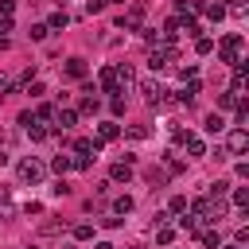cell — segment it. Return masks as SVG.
Wrapping results in <instances>:
<instances>
[{
  "instance_id": "35",
  "label": "cell",
  "mask_w": 249,
  "mask_h": 249,
  "mask_svg": "<svg viewBox=\"0 0 249 249\" xmlns=\"http://www.w3.org/2000/svg\"><path fill=\"white\" fill-rule=\"evenodd\" d=\"M230 12H233L237 19H245V0H233V4H230Z\"/></svg>"
},
{
  "instance_id": "3",
  "label": "cell",
  "mask_w": 249,
  "mask_h": 249,
  "mask_svg": "<svg viewBox=\"0 0 249 249\" xmlns=\"http://www.w3.org/2000/svg\"><path fill=\"white\" fill-rule=\"evenodd\" d=\"M140 23H144V8H140V4H136V8H128V12L117 19V27H124V31H136Z\"/></svg>"
},
{
  "instance_id": "22",
  "label": "cell",
  "mask_w": 249,
  "mask_h": 249,
  "mask_svg": "<svg viewBox=\"0 0 249 249\" xmlns=\"http://www.w3.org/2000/svg\"><path fill=\"white\" fill-rule=\"evenodd\" d=\"M237 105V93H218V113L222 109H233Z\"/></svg>"
},
{
  "instance_id": "1",
  "label": "cell",
  "mask_w": 249,
  "mask_h": 249,
  "mask_svg": "<svg viewBox=\"0 0 249 249\" xmlns=\"http://www.w3.org/2000/svg\"><path fill=\"white\" fill-rule=\"evenodd\" d=\"M241 51H245V39H241L237 31L218 43V58H222V62H241Z\"/></svg>"
},
{
  "instance_id": "38",
  "label": "cell",
  "mask_w": 249,
  "mask_h": 249,
  "mask_svg": "<svg viewBox=\"0 0 249 249\" xmlns=\"http://www.w3.org/2000/svg\"><path fill=\"white\" fill-rule=\"evenodd\" d=\"M93 249H113V245H109V241H97V245H93Z\"/></svg>"
},
{
  "instance_id": "12",
  "label": "cell",
  "mask_w": 249,
  "mask_h": 249,
  "mask_svg": "<svg viewBox=\"0 0 249 249\" xmlns=\"http://www.w3.org/2000/svg\"><path fill=\"white\" fill-rule=\"evenodd\" d=\"M128 82H136V70H132V66H128V62H121V66H117V86H121V89H124V86H128Z\"/></svg>"
},
{
  "instance_id": "21",
  "label": "cell",
  "mask_w": 249,
  "mask_h": 249,
  "mask_svg": "<svg viewBox=\"0 0 249 249\" xmlns=\"http://www.w3.org/2000/svg\"><path fill=\"white\" fill-rule=\"evenodd\" d=\"M47 35H51V27H47V23H31V39H35V43H43Z\"/></svg>"
},
{
  "instance_id": "36",
  "label": "cell",
  "mask_w": 249,
  "mask_h": 249,
  "mask_svg": "<svg viewBox=\"0 0 249 249\" xmlns=\"http://www.w3.org/2000/svg\"><path fill=\"white\" fill-rule=\"evenodd\" d=\"M179 74H183V78H195V74H198V66H195V62H187V66H179Z\"/></svg>"
},
{
  "instance_id": "25",
  "label": "cell",
  "mask_w": 249,
  "mask_h": 249,
  "mask_svg": "<svg viewBox=\"0 0 249 249\" xmlns=\"http://www.w3.org/2000/svg\"><path fill=\"white\" fill-rule=\"evenodd\" d=\"M183 210H187V198H183V195H175V198L167 202V214H183Z\"/></svg>"
},
{
  "instance_id": "18",
  "label": "cell",
  "mask_w": 249,
  "mask_h": 249,
  "mask_svg": "<svg viewBox=\"0 0 249 249\" xmlns=\"http://www.w3.org/2000/svg\"><path fill=\"white\" fill-rule=\"evenodd\" d=\"M66 23H70V16H66V12H54V16L47 19V27H51V31H58V27H66Z\"/></svg>"
},
{
  "instance_id": "23",
  "label": "cell",
  "mask_w": 249,
  "mask_h": 249,
  "mask_svg": "<svg viewBox=\"0 0 249 249\" xmlns=\"http://www.w3.org/2000/svg\"><path fill=\"white\" fill-rule=\"evenodd\" d=\"M51 167H54V171L62 175L66 167H74V160H70V156H54V160H51Z\"/></svg>"
},
{
  "instance_id": "39",
  "label": "cell",
  "mask_w": 249,
  "mask_h": 249,
  "mask_svg": "<svg viewBox=\"0 0 249 249\" xmlns=\"http://www.w3.org/2000/svg\"><path fill=\"white\" fill-rule=\"evenodd\" d=\"M226 249H241V241H233V245H226Z\"/></svg>"
},
{
  "instance_id": "33",
  "label": "cell",
  "mask_w": 249,
  "mask_h": 249,
  "mask_svg": "<svg viewBox=\"0 0 249 249\" xmlns=\"http://www.w3.org/2000/svg\"><path fill=\"white\" fill-rule=\"evenodd\" d=\"M89 163H93L89 156H74V167H78V171H89Z\"/></svg>"
},
{
  "instance_id": "37",
  "label": "cell",
  "mask_w": 249,
  "mask_h": 249,
  "mask_svg": "<svg viewBox=\"0 0 249 249\" xmlns=\"http://www.w3.org/2000/svg\"><path fill=\"white\" fill-rule=\"evenodd\" d=\"M0 12H4V16H12V12H16V0H0Z\"/></svg>"
},
{
  "instance_id": "8",
  "label": "cell",
  "mask_w": 249,
  "mask_h": 249,
  "mask_svg": "<svg viewBox=\"0 0 249 249\" xmlns=\"http://www.w3.org/2000/svg\"><path fill=\"white\" fill-rule=\"evenodd\" d=\"M12 144H16V132L12 128H0V163L12 160Z\"/></svg>"
},
{
  "instance_id": "27",
  "label": "cell",
  "mask_w": 249,
  "mask_h": 249,
  "mask_svg": "<svg viewBox=\"0 0 249 249\" xmlns=\"http://www.w3.org/2000/svg\"><path fill=\"white\" fill-rule=\"evenodd\" d=\"M124 136H128V140H144L148 128H144V124H132V128H124Z\"/></svg>"
},
{
  "instance_id": "31",
  "label": "cell",
  "mask_w": 249,
  "mask_h": 249,
  "mask_svg": "<svg viewBox=\"0 0 249 249\" xmlns=\"http://www.w3.org/2000/svg\"><path fill=\"white\" fill-rule=\"evenodd\" d=\"M27 93H31V97H43L47 86H43V82H27Z\"/></svg>"
},
{
  "instance_id": "32",
  "label": "cell",
  "mask_w": 249,
  "mask_h": 249,
  "mask_svg": "<svg viewBox=\"0 0 249 249\" xmlns=\"http://www.w3.org/2000/svg\"><path fill=\"white\" fill-rule=\"evenodd\" d=\"M51 117H54L51 105H39V109H35V121H51Z\"/></svg>"
},
{
  "instance_id": "41",
  "label": "cell",
  "mask_w": 249,
  "mask_h": 249,
  "mask_svg": "<svg viewBox=\"0 0 249 249\" xmlns=\"http://www.w3.org/2000/svg\"><path fill=\"white\" fill-rule=\"evenodd\" d=\"M113 4H124V0H113Z\"/></svg>"
},
{
  "instance_id": "5",
  "label": "cell",
  "mask_w": 249,
  "mask_h": 249,
  "mask_svg": "<svg viewBox=\"0 0 249 249\" xmlns=\"http://www.w3.org/2000/svg\"><path fill=\"white\" fill-rule=\"evenodd\" d=\"M117 136H121V124H117V121H101L93 140H97V144H109V140H117Z\"/></svg>"
},
{
  "instance_id": "42",
  "label": "cell",
  "mask_w": 249,
  "mask_h": 249,
  "mask_svg": "<svg viewBox=\"0 0 249 249\" xmlns=\"http://www.w3.org/2000/svg\"><path fill=\"white\" fill-rule=\"evenodd\" d=\"M128 249H140V245H128Z\"/></svg>"
},
{
  "instance_id": "16",
  "label": "cell",
  "mask_w": 249,
  "mask_h": 249,
  "mask_svg": "<svg viewBox=\"0 0 249 249\" xmlns=\"http://www.w3.org/2000/svg\"><path fill=\"white\" fill-rule=\"evenodd\" d=\"M23 132H27L31 140H43V136H47V128H43L39 121H27V124H23Z\"/></svg>"
},
{
  "instance_id": "29",
  "label": "cell",
  "mask_w": 249,
  "mask_h": 249,
  "mask_svg": "<svg viewBox=\"0 0 249 249\" xmlns=\"http://www.w3.org/2000/svg\"><path fill=\"white\" fill-rule=\"evenodd\" d=\"M226 191H230V183H226V179H218V183H210V195H214V198H222Z\"/></svg>"
},
{
  "instance_id": "28",
  "label": "cell",
  "mask_w": 249,
  "mask_h": 249,
  "mask_svg": "<svg viewBox=\"0 0 249 249\" xmlns=\"http://www.w3.org/2000/svg\"><path fill=\"white\" fill-rule=\"evenodd\" d=\"M245 202H249V191H245V187H237V191H233V206H237V210H245Z\"/></svg>"
},
{
  "instance_id": "10",
  "label": "cell",
  "mask_w": 249,
  "mask_h": 249,
  "mask_svg": "<svg viewBox=\"0 0 249 249\" xmlns=\"http://www.w3.org/2000/svg\"><path fill=\"white\" fill-rule=\"evenodd\" d=\"M183 144H187V152H191L195 160H198V156H206V140H202V136H191V132H187V136H183Z\"/></svg>"
},
{
  "instance_id": "20",
  "label": "cell",
  "mask_w": 249,
  "mask_h": 249,
  "mask_svg": "<svg viewBox=\"0 0 249 249\" xmlns=\"http://www.w3.org/2000/svg\"><path fill=\"white\" fill-rule=\"evenodd\" d=\"M156 241H160V245H171V241H175V230H171V226H160V230H156Z\"/></svg>"
},
{
  "instance_id": "34",
  "label": "cell",
  "mask_w": 249,
  "mask_h": 249,
  "mask_svg": "<svg viewBox=\"0 0 249 249\" xmlns=\"http://www.w3.org/2000/svg\"><path fill=\"white\" fill-rule=\"evenodd\" d=\"M51 191H54V195H62V198H66V195H70V183H66V179H58V183H54V187H51Z\"/></svg>"
},
{
  "instance_id": "4",
  "label": "cell",
  "mask_w": 249,
  "mask_h": 249,
  "mask_svg": "<svg viewBox=\"0 0 249 249\" xmlns=\"http://www.w3.org/2000/svg\"><path fill=\"white\" fill-rule=\"evenodd\" d=\"M97 78H101V89H105V93H113V97L121 93V86H117V66H101Z\"/></svg>"
},
{
  "instance_id": "24",
  "label": "cell",
  "mask_w": 249,
  "mask_h": 249,
  "mask_svg": "<svg viewBox=\"0 0 249 249\" xmlns=\"http://www.w3.org/2000/svg\"><path fill=\"white\" fill-rule=\"evenodd\" d=\"M132 206H136V202H132V198H128V195H121V198H117V202H113V210H117V214H128V210H132Z\"/></svg>"
},
{
  "instance_id": "40",
  "label": "cell",
  "mask_w": 249,
  "mask_h": 249,
  "mask_svg": "<svg viewBox=\"0 0 249 249\" xmlns=\"http://www.w3.org/2000/svg\"><path fill=\"white\" fill-rule=\"evenodd\" d=\"M0 89H8V78H0Z\"/></svg>"
},
{
  "instance_id": "2",
  "label": "cell",
  "mask_w": 249,
  "mask_h": 249,
  "mask_svg": "<svg viewBox=\"0 0 249 249\" xmlns=\"http://www.w3.org/2000/svg\"><path fill=\"white\" fill-rule=\"evenodd\" d=\"M16 175H19V183H31V187H35V183L43 179V163H39V160H19V163H16Z\"/></svg>"
},
{
  "instance_id": "6",
  "label": "cell",
  "mask_w": 249,
  "mask_h": 249,
  "mask_svg": "<svg viewBox=\"0 0 249 249\" xmlns=\"http://www.w3.org/2000/svg\"><path fill=\"white\" fill-rule=\"evenodd\" d=\"M226 144H230V152H233V156H241V152L249 148V132H245V128L237 124V128L230 132V140H226Z\"/></svg>"
},
{
  "instance_id": "17",
  "label": "cell",
  "mask_w": 249,
  "mask_h": 249,
  "mask_svg": "<svg viewBox=\"0 0 249 249\" xmlns=\"http://www.w3.org/2000/svg\"><path fill=\"white\" fill-rule=\"evenodd\" d=\"M198 237H202L206 249H218V245H222V233H218V230H206V233H198Z\"/></svg>"
},
{
  "instance_id": "43",
  "label": "cell",
  "mask_w": 249,
  "mask_h": 249,
  "mask_svg": "<svg viewBox=\"0 0 249 249\" xmlns=\"http://www.w3.org/2000/svg\"><path fill=\"white\" fill-rule=\"evenodd\" d=\"M27 249H35V245H27Z\"/></svg>"
},
{
  "instance_id": "9",
  "label": "cell",
  "mask_w": 249,
  "mask_h": 249,
  "mask_svg": "<svg viewBox=\"0 0 249 249\" xmlns=\"http://www.w3.org/2000/svg\"><path fill=\"white\" fill-rule=\"evenodd\" d=\"M140 93L148 97V105H160V101H163V89H160V82H144V86H140Z\"/></svg>"
},
{
  "instance_id": "26",
  "label": "cell",
  "mask_w": 249,
  "mask_h": 249,
  "mask_svg": "<svg viewBox=\"0 0 249 249\" xmlns=\"http://www.w3.org/2000/svg\"><path fill=\"white\" fill-rule=\"evenodd\" d=\"M206 16H210L214 23H222V19H226V8H222V4H210V8H206Z\"/></svg>"
},
{
  "instance_id": "14",
  "label": "cell",
  "mask_w": 249,
  "mask_h": 249,
  "mask_svg": "<svg viewBox=\"0 0 249 249\" xmlns=\"http://www.w3.org/2000/svg\"><path fill=\"white\" fill-rule=\"evenodd\" d=\"M54 233H62V222H58V218H47V222L39 226V237H54Z\"/></svg>"
},
{
  "instance_id": "30",
  "label": "cell",
  "mask_w": 249,
  "mask_h": 249,
  "mask_svg": "<svg viewBox=\"0 0 249 249\" xmlns=\"http://www.w3.org/2000/svg\"><path fill=\"white\" fill-rule=\"evenodd\" d=\"M195 51H198V54H210V51H214V39H198Z\"/></svg>"
},
{
  "instance_id": "13",
  "label": "cell",
  "mask_w": 249,
  "mask_h": 249,
  "mask_svg": "<svg viewBox=\"0 0 249 249\" xmlns=\"http://www.w3.org/2000/svg\"><path fill=\"white\" fill-rule=\"evenodd\" d=\"M109 175H113V183H128L132 179V163H113Z\"/></svg>"
},
{
  "instance_id": "7",
  "label": "cell",
  "mask_w": 249,
  "mask_h": 249,
  "mask_svg": "<svg viewBox=\"0 0 249 249\" xmlns=\"http://www.w3.org/2000/svg\"><path fill=\"white\" fill-rule=\"evenodd\" d=\"M74 121H78V113H74V109H58V113H54V128H51V132H66V128H74Z\"/></svg>"
},
{
  "instance_id": "11",
  "label": "cell",
  "mask_w": 249,
  "mask_h": 249,
  "mask_svg": "<svg viewBox=\"0 0 249 249\" xmlns=\"http://www.w3.org/2000/svg\"><path fill=\"white\" fill-rule=\"evenodd\" d=\"M66 78H86V58H66Z\"/></svg>"
},
{
  "instance_id": "19",
  "label": "cell",
  "mask_w": 249,
  "mask_h": 249,
  "mask_svg": "<svg viewBox=\"0 0 249 249\" xmlns=\"http://www.w3.org/2000/svg\"><path fill=\"white\" fill-rule=\"evenodd\" d=\"M89 237H93V226H89V222L74 226V241H89Z\"/></svg>"
},
{
  "instance_id": "15",
  "label": "cell",
  "mask_w": 249,
  "mask_h": 249,
  "mask_svg": "<svg viewBox=\"0 0 249 249\" xmlns=\"http://www.w3.org/2000/svg\"><path fill=\"white\" fill-rule=\"evenodd\" d=\"M202 128H206V132H222V128H226V121H222V113H210V117L202 121Z\"/></svg>"
}]
</instances>
